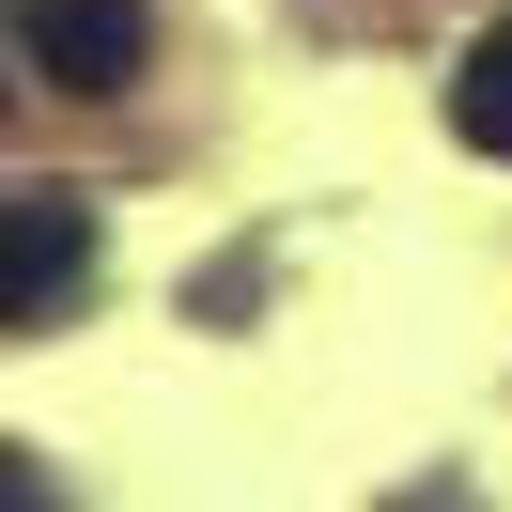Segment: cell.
<instances>
[{"instance_id":"cell-1","label":"cell","mask_w":512,"mask_h":512,"mask_svg":"<svg viewBox=\"0 0 512 512\" xmlns=\"http://www.w3.org/2000/svg\"><path fill=\"white\" fill-rule=\"evenodd\" d=\"M78 280H94V202H63V187H32V202H0V326H32V311H63Z\"/></svg>"},{"instance_id":"cell-3","label":"cell","mask_w":512,"mask_h":512,"mask_svg":"<svg viewBox=\"0 0 512 512\" xmlns=\"http://www.w3.org/2000/svg\"><path fill=\"white\" fill-rule=\"evenodd\" d=\"M450 125H466L481 156H512V16L466 47V78H450Z\"/></svg>"},{"instance_id":"cell-4","label":"cell","mask_w":512,"mask_h":512,"mask_svg":"<svg viewBox=\"0 0 512 512\" xmlns=\"http://www.w3.org/2000/svg\"><path fill=\"white\" fill-rule=\"evenodd\" d=\"M47 497V466H32V450H0V512H32Z\"/></svg>"},{"instance_id":"cell-2","label":"cell","mask_w":512,"mask_h":512,"mask_svg":"<svg viewBox=\"0 0 512 512\" xmlns=\"http://www.w3.org/2000/svg\"><path fill=\"white\" fill-rule=\"evenodd\" d=\"M32 78H63V94H125L140 78V0H32Z\"/></svg>"}]
</instances>
